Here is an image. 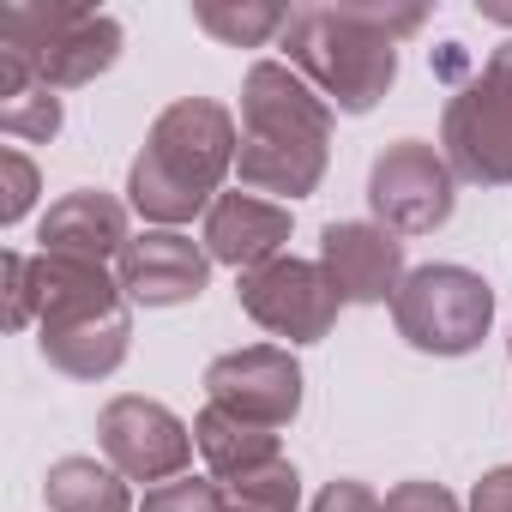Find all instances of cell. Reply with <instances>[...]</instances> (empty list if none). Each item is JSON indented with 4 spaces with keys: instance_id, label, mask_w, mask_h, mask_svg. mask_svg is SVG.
Here are the masks:
<instances>
[{
    "instance_id": "6da1fadb",
    "label": "cell",
    "mask_w": 512,
    "mask_h": 512,
    "mask_svg": "<svg viewBox=\"0 0 512 512\" xmlns=\"http://www.w3.org/2000/svg\"><path fill=\"white\" fill-rule=\"evenodd\" d=\"M422 19V7H392V0H326L290 13L278 49L338 115H368L392 91L398 43L416 37Z\"/></svg>"
},
{
    "instance_id": "7a4b0ae2",
    "label": "cell",
    "mask_w": 512,
    "mask_h": 512,
    "mask_svg": "<svg viewBox=\"0 0 512 512\" xmlns=\"http://www.w3.org/2000/svg\"><path fill=\"white\" fill-rule=\"evenodd\" d=\"M332 163V103L290 67L253 61L241 79V157L235 181L260 199H308Z\"/></svg>"
},
{
    "instance_id": "3957f363",
    "label": "cell",
    "mask_w": 512,
    "mask_h": 512,
    "mask_svg": "<svg viewBox=\"0 0 512 512\" xmlns=\"http://www.w3.org/2000/svg\"><path fill=\"white\" fill-rule=\"evenodd\" d=\"M241 127L217 97H175L151 133L145 151L127 169V205L145 217V229H181L205 217L235 175Z\"/></svg>"
},
{
    "instance_id": "277c9868",
    "label": "cell",
    "mask_w": 512,
    "mask_h": 512,
    "mask_svg": "<svg viewBox=\"0 0 512 512\" xmlns=\"http://www.w3.org/2000/svg\"><path fill=\"white\" fill-rule=\"evenodd\" d=\"M440 157L470 187H512V37L446 97Z\"/></svg>"
},
{
    "instance_id": "5b68a950",
    "label": "cell",
    "mask_w": 512,
    "mask_h": 512,
    "mask_svg": "<svg viewBox=\"0 0 512 512\" xmlns=\"http://www.w3.org/2000/svg\"><path fill=\"white\" fill-rule=\"evenodd\" d=\"M392 326L422 356H470L494 326V290L470 266H416L392 296Z\"/></svg>"
},
{
    "instance_id": "8992f818",
    "label": "cell",
    "mask_w": 512,
    "mask_h": 512,
    "mask_svg": "<svg viewBox=\"0 0 512 512\" xmlns=\"http://www.w3.org/2000/svg\"><path fill=\"white\" fill-rule=\"evenodd\" d=\"M368 211L398 241L404 235H434L458 211V175L428 139H392L368 169Z\"/></svg>"
},
{
    "instance_id": "52a82bcc",
    "label": "cell",
    "mask_w": 512,
    "mask_h": 512,
    "mask_svg": "<svg viewBox=\"0 0 512 512\" xmlns=\"http://www.w3.org/2000/svg\"><path fill=\"white\" fill-rule=\"evenodd\" d=\"M235 302L253 326L284 338V344H320L344 308V296L332 290L320 260H296V253H284V260H272L260 272H241Z\"/></svg>"
},
{
    "instance_id": "ba28073f",
    "label": "cell",
    "mask_w": 512,
    "mask_h": 512,
    "mask_svg": "<svg viewBox=\"0 0 512 512\" xmlns=\"http://www.w3.org/2000/svg\"><path fill=\"white\" fill-rule=\"evenodd\" d=\"M97 446H103V458H109L127 482H151V488L187 476V464H193V452H199L193 428H187L169 404L139 398V392H121V398L103 404V416H97Z\"/></svg>"
},
{
    "instance_id": "9c48e42d",
    "label": "cell",
    "mask_w": 512,
    "mask_h": 512,
    "mask_svg": "<svg viewBox=\"0 0 512 512\" xmlns=\"http://www.w3.org/2000/svg\"><path fill=\"white\" fill-rule=\"evenodd\" d=\"M205 404L260 428H290L302 416V362L284 344L229 350L205 368Z\"/></svg>"
},
{
    "instance_id": "30bf717a",
    "label": "cell",
    "mask_w": 512,
    "mask_h": 512,
    "mask_svg": "<svg viewBox=\"0 0 512 512\" xmlns=\"http://www.w3.org/2000/svg\"><path fill=\"white\" fill-rule=\"evenodd\" d=\"M320 272L332 278V290L344 296V308H380L404 290L410 266H404V241L380 223H362V217H332L320 229Z\"/></svg>"
},
{
    "instance_id": "8fae6325",
    "label": "cell",
    "mask_w": 512,
    "mask_h": 512,
    "mask_svg": "<svg viewBox=\"0 0 512 512\" xmlns=\"http://www.w3.org/2000/svg\"><path fill=\"white\" fill-rule=\"evenodd\" d=\"M115 278H121L127 302H139V308H181V302L205 296L211 253H205V241H193L181 229H139L115 260Z\"/></svg>"
},
{
    "instance_id": "7c38bea8",
    "label": "cell",
    "mask_w": 512,
    "mask_h": 512,
    "mask_svg": "<svg viewBox=\"0 0 512 512\" xmlns=\"http://www.w3.org/2000/svg\"><path fill=\"white\" fill-rule=\"evenodd\" d=\"M205 253L211 266H229L235 278L241 272H260L272 260H284L290 247V205L278 199H260V193H217V205L205 211Z\"/></svg>"
},
{
    "instance_id": "4fadbf2b",
    "label": "cell",
    "mask_w": 512,
    "mask_h": 512,
    "mask_svg": "<svg viewBox=\"0 0 512 512\" xmlns=\"http://www.w3.org/2000/svg\"><path fill=\"white\" fill-rule=\"evenodd\" d=\"M127 241H133L127 205H121L115 193H103V187H73V193H61V199L43 211V223H37V253H67V260H97V266H109V260H121V253H127Z\"/></svg>"
},
{
    "instance_id": "5bb4252c",
    "label": "cell",
    "mask_w": 512,
    "mask_h": 512,
    "mask_svg": "<svg viewBox=\"0 0 512 512\" xmlns=\"http://www.w3.org/2000/svg\"><path fill=\"white\" fill-rule=\"evenodd\" d=\"M37 350L67 380H109L127 362V350H133V302L97 308V314H73V320H43L37 326Z\"/></svg>"
},
{
    "instance_id": "9a60e30c",
    "label": "cell",
    "mask_w": 512,
    "mask_h": 512,
    "mask_svg": "<svg viewBox=\"0 0 512 512\" xmlns=\"http://www.w3.org/2000/svg\"><path fill=\"white\" fill-rule=\"evenodd\" d=\"M121 49H127V31H121L109 13L73 7V19H67V25L49 37V49L37 55V79H43L49 91H79V85L103 79V73L121 61Z\"/></svg>"
},
{
    "instance_id": "2e32d148",
    "label": "cell",
    "mask_w": 512,
    "mask_h": 512,
    "mask_svg": "<svg viewBox=\"0 0 512 512\" xmlns=\"http://www.w3.org/2000/svg\"><path fill=\"white\" fill-rule=\"evenodd\" d=\"M193 440H199L205 476H217V482H235V476H247V470H266V464L284 458V452H278V428L241 422V416H229V410H217V404H205V410L193 416Z\"/></svg>"
},
{
    "instance_id": "e0dca14e",
    "label": "cell",
    "mask_w": 512,
    "mask_h": 512,
    "mask_svg": "<svg viewBox=\"0 0 512 512\" xmlns=\"http://www.w3.org/2000/svg\"><path fill=\"white\" fill-rule=\"evenodd\" d=\"M49 512H133V488L115 464L97 458H55L43 476Z\"/></svg>"
},
{
    "instance_id": "ac0fdd59",
    "label": "cell",
    "mask_w": 512,
    "mask_h": 512,
    "mask_svg": "<svg viewBox=\"0 0 512 512\" xmlns=\"http://www.w3.org/2000/svg\"><path fill=\"white\" fill-rule=\"evenodd\" d=\"M193 25L217 37L223 49H266L272 37H284L290 7H272V0H199Z\"/></svg>"
},
{
    "instance_id": "d6986e66",
    "label": "cell",
    "mask_w": 512,
    "mask_h": 512,
    "mask_svg": "<svg viewBox=\"0 0 512 512\" xmlns=\"http://www.w3.org/2000/svg\"><path fill=\"white\" fill-rule=\"evenodd\" d=\"M223 488H229L235 512H296L302 506V470L290 458H278L266 470H247V476H235Z\"/></svg>"
},
{
    "instance_id": "ffe728a7",
    "label": "cell",
    "mask_w": 512,
    "mask_h": 512,
    "mask_svg": "<svg viewBox=\"0 0 512 512\" xmlns=\"http://www.w3.org/2000/svg\"><path fill=\"white\" fill-rule=\"evenodd\" d=\"M61 121H67V109H61V97H55L49 85L25 91V97H13V103H0V133H7V139L49 145V139L61 133Z\"/></svg>"
},
{
    "instance_id": "44dd1931",
    "label": "cell",
    "mask_w": 512,
    "mask_h": 512,
    "mask_svg": "<svg viewBox=\"0 0 512 512\" xmlns=\"http://www.w3.org/2000/svg\"><path fill=\"white\" fill-rule=\"evenodd\" d=\"M139 512H235V506H229V488L217 476H175V482L145 488Z\"/></svg>"
},
{
    "instance_id": "7402d4cb",
    "label": "cell",
    "mask_w": 512,
    "mask_h": 512,
    "mask_svg": "<svg viewBox=\"0 0 512 512\" xmlns=\"http://www.w3.org/2000/svg\"><path fill=\"white\" fill-rule=\"evenodd\" d=\"M0 175H7V199H0V223H25L31 217V205H37V187H43V175H37V163L19 151V145H0Z\"/></svg>"
},
{
    "instance_id": "603a6c76",
    "label": "cell",
    "mask_w": 512,
    "mask_h": 512,
    "mask_svg": "<svg viewBox=\"0 0 512 512\" xmlns=\"http://www.w3.org/2000/svg\"><path fill=\"white\" fill-rule=\"evenodd\" d=\"M380 512H464L458 506V494L452 488H440V482H398V488H386V500H380Z\"/></svg>"
},
{
    "instance_id": "cb8c5ba5",
    "label": "cell",
    "mask_w": 512,
    "mask_h": 512,
    "mask_svg": "<svg viewBox=\"0 0 512 512\" xmlns=\"http://www.w3.org/2000/svg\"><path fill=\"white\" fill-rule=\"evenodd\" d=\"M308 512H380V494H374L368 482H356V476H338V482H326V488L314 494Z\"/></svg>"
},
{
    "instance_id": "d4e9b609",
    "label": "cell",
    "mask_w": 512,
    "mask_h": 512,
    "mask_svg": "<svg viewBox=\"0 0 512 512\" xmlns=\"http://www.w3.org/2000/svg\"><path fill=\"white\" fill-rule=\"evenodd\" d=\"M470 512H512V464L488 470V476L470 488Z\"/></svg>"
},
{
    "instance_id": "484cf974",
    "label": "cell",
    "mask_w": 512,
    "mask_h": 512,
    "mask_svg": "<svg viewBox=\"0 0 512 512\" xmlns=\"http://www.w3.org/2000/svg\"><path fill=\"white\" fill-rule=\"evenodd\" d=\"M476 13L494 19V25H512V7H500V0H476Z\"/></svg>"
},
{
    "instance_id": "4316f807",
    "label": "cell",
    "mask_w": 512,
    "mask_h": 512,
    "mask_svg": "<svg viewBox=\"0 0 512 512\" xmlns=\"http://www.w3.org/2000/svg\"><path fill=\"white\" fill-rule=\"evenodd\" d=\"M506 350H512V338H506Z\"/></svg>"
}]
</instances>
